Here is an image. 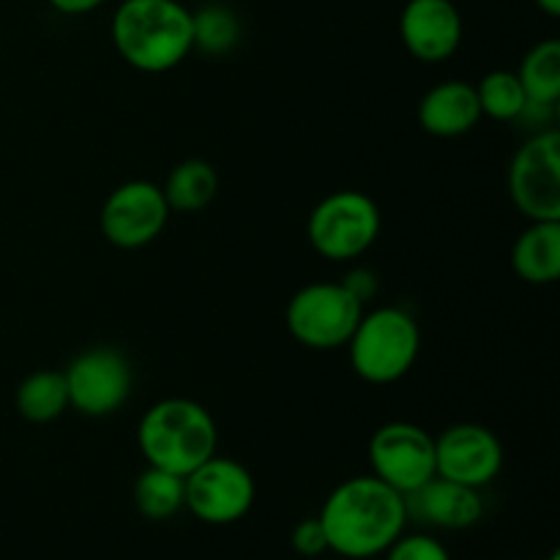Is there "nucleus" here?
Segmentation results:
<instances>
[{
    "mask_svg": "<svg viewBox=\"0 0 560 560\" xmlns=\"http://www.w3.org/2000/svg\"><path fill=\"white\" fill-rule=\"evenodd\" d=\"M317 520L326 530L328 552L370 560L383 556L405 534L408 503L372 474L353 476L334 487Z\"/></svg>",
    "mask_w": 560,
    "mask_h": 560,
    "instance_id": "1",
    "label": "nucleus"
},
{
    "mask_svg": "<svg viewBox=\"0 0 560 560\" xmlns=\"http://www.w3.org/2000/svg\"><path fill=\"white\" fill-rule=\"evenodd\" d=\"M109 38L124 63L142 74L178 69L195 52L191 11L180 0H120Z\"/></svg>",
    "mask_w": 560,
    "mask_h": 560,
    "instance_id": "2",
    "label": "nucleus"
},
{
    "mask_svg": "<svg viewBox=\"0 0 560 560\" xmlns=\"http://www.w3.org/2000/svg\"><path fill=\"white\" fill-rule=\"evenodd\" d=\"M137 446L153 468L189 476L219 448V427L206 405L189 397L153 402L137 424Z\"/></svg>",
    "mask_w": 560,
    "mask_h": 560,
    "instance_id": "3",
    "label": "nucleus"
},
{
    "mask_svg": "<svg viewBox=\"0 0 560 560\" xmlns=\"http://www.w3.org/2000/svg\"><path fill=\"white\" fill-rule=\"evenodd\" d=\"M345 348L361 381L392 386L413 370L421 350V328L402 306H375L361 315Z\"/></svg>",
    "mask_w": 560,
    "mask_h": 560,
    "instance_id": "4",
    "label": "nucleus"
},
{
    "mask_svg": "<svg viewBox=\"0 0 560 560\" xmlns=\"http://www.w3.org/2000/svg\"><path fill=\"white\" fill-rule=\"evenodd\" d=\"M381 228V208L366 191L339 189L312 208L306 219V238L326 260L353 262L372 249Z\"/></svg>",
    "mask_w": 560,
    "mask_h": 560,
    "instance_id": "5",
    "label": "nucleus"
},
{
    "mask_svg": "<svg viewBox=\"0 0 560 560\" xmlns=\"http://www.w3.org/2000/svg\"><path fill=\"white\" fill-rule=\"evenodd\" d=\"M364 315V304L342 282H312L295 290L284 310L290 337L310 350H339Z\"/></svg>",
    "mask_w": 560,
    "mask_h": 560,
    "instance_id": "6",
    "label": "nucleus"
},
{
    "mask_svg": "<svg viewBox=\"0 0 560 560\" xmlns=\"http://www.w3.org/2000/svg\"><path fill=\"white\" fill-rule=\"evenodd\" d=\"M509 197L528 222H560V135L536 131L509 164Z\"/></svg>",
    "mask_w": 560,
    "mask_h": 560,
    "instance_id": "7",
    "label": "nucleus"
},
{
    "mask_svg": "<svg viewBox=\"0 0 560 560\" xmlns=\"http://www.w3.org/2000/svg\"><path fill=\"white\" fill-rule=\"evenodd\" d=\"M69 405L88 419L113 416L129 402L135 388V370L124 350L96 345L82 350L63 370Z\"/></svg>",
    "mask_w": 560,
    "mask_h": 560,
    "instance_id": "8",
    "label": "nucleus"
},
{
    "mask_svg": "<svg viewBox=\"0 0 560 560\" xmlns=\"http://www.w3.org/2000/svg\"><path fill=\"white\" fill-rule=\"evenodd\" d=\"M255 476L238 459L213 454L184 476V509L206 525H233L255 506Z\"/></svg>",
    "mask_w": 560,
    "mask_h": 560,
    "instance_id": "9",
    "label": "nucleus"
},
{
    "mask_svg": "<svg viewBox=\"0 0 560 560\" xmlns=\"http://www.w3.org/2000/svg\"><path fill=\"white\" fill-rule=\"evenodd\" d=\"M370 468L383 485L410 495L435 476V438L410 421H388L370 438Z\"/></svg>",
    "mask_w": 560,
    "mask_h": 560,
    "instance_id": "10",
    "label": "nucleus"
},
{
    "mask_svg": "<svg viewBox=\"0 0 560 560\" xmlns=\"http://www.w3.org/2000/svg\"><path fill=\"white\" fill-rule=\"evenodd\" d=\"M170 213L162 186L153 180H126L102 202L98 228L107 244L131 252L153 244L167 228Z\"/></svg>",
    "mask_w": 560,
    "mask_h": 560,
    "instance_id": "11",
    "label": "nucleus"
},
{
    "mask_svg": "<svg viewBox=\"0 0 560 560\" xmlns=\"http://www.w3.org/2000/svg\"><path fill=\"white\" fill-rule=\"evenodd\" d=\"M503 470V443L490 427L465 424L446 427L435 438V476L465 487H487Z\"/></svg>",
    "mask_w": 560,
    "mask_h": 560,
    "instance_id": "12",
    "label": "nucleus"
},
{
    "mask_svg": "<svg viewBox=\"0 0 560 560\" xmlns=\"http://www.w3.org/2000/svg\"><path fill=\"white\" fill-rule=\"evenodd\" d=\"M399 38L421 63H443L463 44V14L454 0H408L399 14Z\"/></svg>",
    "mask_w": 560,
    "mask_h": 560,
    "instance_id": "13",
    "label": "nucleus"
},
{
    "mask_svg": "<svg viewBox=\"0 0 560 560\" xmlns=\"http://www.w3.org/2000/svg\"><path fill=\"white\" fill-rule=\"evenodd\" d=\"M405 503H408V520H419L443 530H468L485 514V501L476 487L457 485L443 476H432L427 485L405 495Z\"/></svg>",
    "mask_w": 560,
    "mask_h": 560,
    "instance_id": "14",
    "label": "nucleus"
},
{
    "mask_svg": "<svg viewBox=\"0 0 560 560\" xmlns=\"http://www.w3.org/2000/svg\"><path fill=\"white\" fill-rule=\"evenodd\" d=\"M485 118L476 96V85L465 80L438 82L435 88L421 96L419 102V126L432 137H463L479 126Z\"/></svg>",
    "mask_w": 560,
    "mask_h": 560,
    "instance_id": "15",
    "label": "nucleus"
},
{
    "mask_svg": "<svg viewBox=\"0 0 560 560\" xmlns=\"http://www.w3.org/2000/svg\"><path fill=\"white\" fill-rule=\"evenodd\" d=\"M512 268L528 284L560 279V222H530L512 246Z\"/></svg>",
    "mask_w": 560,
    "mask_h": 560,
    "instance_id": "16",
    "label": "nucleus"
},
{
    "mask_svg": "<svg viewBox=\"0 0 560 560\" xmlns=\"http://www.w3.org/2000/svg\"><path fill=\"white\" fill-rule=\"evenodd\" d=\"M164 200L170 211L197 213L213 202L219 191V175L211 162L206 159H186L170 170L167 180L162 186Z\"/></svg>",
    "mask_w": 560,
    "mask_h": 560,
    "instance_id": "17",
    "label": "nucleus"
},
{
    "mask_svg": "<svg viewBox=\"0 0 560 560\" xmlns=\"http://www.w3.org/2000/svg\"><path fill=\"white\" fill-rule=\"evenodd\" d=\"M14 405L20 416L31 424H49L60 419L69 405V388L66 375L58 370H36L16 386Z\"/></svg>",
    "mask_w": 560,
    "mask_h": 560,
    "instance_id": "18",
    "label": "nucleus"
},
{
    "mask_svg": "<svg viewBox=\"0 0 560 560\" xmlns=\"http://www.w3.org/2000/svg\"><path fill=\"white\" fill-rule=\"evenodd\" d=\"M528 104L539 107H556L560 98V42L545 38L534 44L523 58L517 71Z\"/></svg>",
    "mask_w": 560,
    "mask_h": 560,
    "instance_id": "19",
    "label": "nucleus"
},
{
    "mask_svg": "<svg viewBox=\"0 0 560 560\" xmlns=\"http://www.w3.org/2000/svg\"><path fill=\"white\" fill-rule=\"evenodd\" d=\"M241 20L230 5L206 3L191 11V42L208 58H224L241 42Z\"/></svg>",
    "mask_w": 560,
    "mask_h": 560,
    "instance_id": "20",
    "label": "nucleus"
},
{
    "mask_svg": "<svg viewBox=\"0 0 560 560\" xmlns=\"http://www.w3.org/2000/svg\"><path fill=\"white\" fill-rule=\"evenodd\" d=\"M135 506L145 520H170L184 509V476L148 465L135 481Z\"/></svg>",
    "mask_w": 560,
    "mask_h": 560,
    "instance_id": "21",
    "label": "nucleus"
},
{
    "mask_svg": "<svg viewBox=\"0 0 560 560\" xmlns=\"http://www.w3.org/2000/svg\"><path fill=\"white\" fill-rule=\"evenodd\" d=\"M476 96H479L481 115L492 120H517L528 107V96H525L517 71L498 69L485 74L476 85Z\"/></svg>",
    "mask_w": 560,
    "mask_h": 560,
    "instance_id": "22",
    "label": "nucleus"
},
{
    "mask_svg": "<svg viewBox=\"0 0 560 560\" xmlns=\"http://www.w3.org/2000/svg\"><path fill=\"white\" fill-rule=\"evenodd\" d=\"M383 556L386 560H452L446 545L430 534H402Z\"/></svg>",
    "mask_w": 560,
    "mask_h": 560,
    "instance_id": "23",
    "label": "nucleus"
},
{
    "mask_svg": "<svg viewBox=\"0 0 560 560\" xmlns=\"http://www.w3.org/2000/svg\"><path fill=\"white\" fill-rule=\"evenodd\" d=\"M290 545H293V550L304 558H317L323 556V552H328V539L320 520L317 517L301 520V523L293 528V534H290Z\"/></svg>",
    "mask_w": 560,
    "mask_h": 560,
    "instance_id": "24",
    "label": "nucleus"
},
{
    "mask_svg": "<svg viewBox=\"0 0 560 560\" xmlns=\"http://www.w3.org/2000/svg\"><path fill=\"white\" fill-rule=\"evenodd\" d=\"M345 288L350 290V293L355 295V299L361 301V304H370L372 299L377 295V277L370 271V268H353V271L348 273V277L342 279Z\"/></svg>",
    "mask_w": 560,
    "mask_h": 560,
    "instance_id": "25",
    "label": "nucleus"
},
{
    "mask_svg": "<svg viewBox=\"0 0 560 560\" xmlns=\"http://www.w3.org/2000/svg\"><path fill=\"white\" fill-rule=\"evenodd\" d=\"M49 9H55L58 14L66 16H82V14H91L96 11L98 5H104L107 0H47Z\"/></svg>",
    "mask_w": 560,
    "mask_h": 560,
    "instance_id": "26",
    "label": "nucleus"
},
{
    "mask_svg": "<svg viewBox=\"0 0 560 560\" xmlns=\"http://www.w3.org/2000/svg\"><path fill=\"white\" fill-rule=\"evenodd\" d=\"M547 16H560V0H534Z\"/></svg>",
    "mask_w": 560,
    "mask_h": 560,
    "instance_id": "27",
    "label": "nucleus"
},
{
    "mask_svg": "<svg viewBox=\"0 0 560 560\" xmlns=\"http://www.w3.org/2000/svg\"><path fill=\"white\" fill-rule=\"evenodd\" d=\"M547 560H560V552L556 550V552H552V556H550V558H547Z\"/></svg>",
    "mask_w": 560,
    "mask_h": 560,
    "instance_id": "28",
    "label": "nucleus"
}]
</instances>
